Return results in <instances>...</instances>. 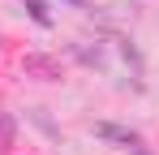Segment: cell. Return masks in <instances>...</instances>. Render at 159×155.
<instances>
[{"mask_svg":"<svg viewBox=\"0 0 159 155\" xmlns=\"http://www.w3.org/2000/svg\"><path fill=\"white\" fill-rule=\"evenodd\" d=\"M95 138H103V142H116V147H142V138L133 134L129 125H112V121H95Z\"/></svg>","mask_w":159,"mask_h":155,"instance_id":"obj_1","label":"cell"},{"mask_svg":"<svg viewBox=\"0 0 159 155\" xmlns=\"http://www.w3.org/2000/svg\"><path fill=\"white\" fill-rule=\"evenodd\" d=\"M0 142L13 147V121H9V112H0Z\"/></svg>","mask_w":159,"mask_h":155,"instance_id":"obj_3","label":"cell"},{"mask_svg":"<svg viewBox=\"0 0 159 155\" xmlns=\"http://www.w3.org/2000/svg\"><path fill=\"white\" fill-rule=\"evenodd\" d=\"M26 69H30V73H43V78H56V65L48 60V56H30Z\"/></svg>","mask_w":159,"mask_h":155,"instance_id":"obj_2","label":"cell"},{"mask_svg":"<svg viewBox=\"0 0 159 155\" xmlns=\"http://www.w3.org/2000/svg\"><path fill=\"white\" fill-rule=\"evenodd\" d=\"M69 4H78V9H82V4H86V0H69Z\"/></svg>","mask_w":159,"mask_h":155,"instance_id":"obj_5","label":"cell"},{"mask_svg":"<svg viewBox=\"0 0 159 155\" xmlns=\"http://www.w3.org/2000/svg\"><path fill=\"white\" fill-rule=\"evenodd\" d=\"M26 9L34 13V22H39V26H48V22H52V17L43 13V0H26Z\"/></svg>","mask_w":159,"mask_h":155,"instance_id":"obj_4","label":"cell"}]
</instances>
